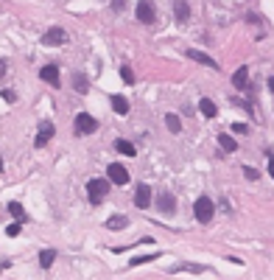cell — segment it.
Wrapping results in <instances>:
<instances>
[{
	"instance_id": "cell-1",
	"label": "cell",
	"mask_w": 274,
	"mask_h": 280,
	"mask_svg": "<svg viewBox=\"0 0 274 280\" xmlns=\"http://www.w3.org/2000/svg\"><path fill=\"white\" fill-rule=\"evenodd\" d=\"M213 213H215V205L207 196H199L196 205H193V216H196L199 224H207V221L213 219Z\"/></svg>"
},
{
	"instance_id": "cell-2",
	"label": "cell",
	"mask_w": 274,
	"mask_h": 280,
	"mask_svg": "<svg viewBox=\"0 0 274 280\" xmlns=\"http://www.w3.org/2000/svg\"><path fill=\"white\" fill-rule=\"evenodd\" d=\"M87 193H90V199L93 202H101L106 193H109V182L106 179H101V176H95V179H90L87 182Z\"/></svg>"
},
{
	"instance_id": "cell-3",
	"label": "cell",
	"mask_w": 274,
	"mask_h": 280,
	"mask_svg": "<svg viewBox=\"0 0 274 280\" xmlns=\"http://www.w3.org/2000/svg\"><path fill=\"white\" fill-rule=\"evenodd\" d=\"M98 129V121H95L90 112H78L76 115V135H90V132Z\"/></svg>"
},
{
	"instance_id": "cell-4",
	"label": "cell",
	"mask_w": 274,
	"mask_h": 280,
	"mask_svg": "<svg viewBox=\"0 0 274 280\" xmlns=\"http://www.w3.org/2000/svg\"><path fill=\"white\" fill-rule=\"evenodd\" d=\"M106 176H109V182H115V185H126L129 182V171L120 163H112L109 168H106Z\"/></svg>"
},
{
	"instance_id": "cell-5",
	"label": "cell",
	"mask_w": 274,
	"mask_h": 280,
	"mask_svg": "<svg viewBox=\"0 0 274 280\" xmlns=\"http://www.w3.org/2000/svg\"><path fill=\"white\" fill-rule=\"evenodd\" d=\"M53 132H56V129H53V123H51V121H42V123H39V129H36V140H34L36 149L48 146V140L53 138Z\"/></svg>"
},
{
	"instance_id": "cell-6",
	"label": "cell",
	"mask_w": 274,
	"mask_h": 280,
	"mask_svg": "<svg viewBox=\"0 0 274 280\" xmlns=\"http://www.w3.org/2000/svg\"><path fill=\"white\" fill-rule=\"evenodd\" d=\"M157 205H160V210H163V213H168V216L176 210V199H173L171 191H160V196H157Z\"/></svg>"
},
{
	"instance_id": "cell-7",
	"label": "cell",
	"mask_w": 274,
	"mask_h": 280,
	"mask_svg": "<svg viewBox=\"0 0 274 280\" xmlns=\"http://www.w3.org/2000/svg\"><path fill=\"white\" fill-rule=\"evenodd\" d=\"M39 79L48 81L51 87H59V68H56V65H45V68L39 70Z\"/></svg>"
},
{
	"instance_id": "cell-8",
	"label": "cell",
	"mask_w": 274,
	"mask_h": 280,
	"mask_svg": "<svg viewBox=\"0 0 274 280\" xmlns=\"http://www.w3.org/2000/svg\"><path fill=\"white\" fill-rule=\"evenodd\" d=\"M190 56V59L193 62H199V65H205V68H210V70H215L218 68V62L215 59H210V56H207V53H202V51H196V48H188V51H185Z\"/></svg>"
},
{
	"instance_id": "cell-9",
	"label": "cell",
	"mask_w": 274,
	"mask_h": 280,
	"mask_svg": "<svg viewBox=\"0 0 274 280\" xmlns=\"http://www.w3.org/2000/svg\"><path fill=\"white\" fill-rule=\"evenodd\" d=\"M135 205H137L140 210L151 205V188H148V185H137V191H135Z\"/></svg>"
},
{
	"instance_id": "cell-10",
	"label": "cell",
	"mask_w": 274,
	"mask_h": 280,
	"mask_svg": "<svg viewBox=\"0 0 274 280\" xmlns=\"http://www.w3.org/2000/svg\"><path fill=\"white\" fill-rule=\"evenodd\" d=\"M42 42L45 45H62V42H68V31H65V28H51V31L42 36Z\"/></svg>"
},
{
	"instance_id": "cell-11",
	"label": "cell",
	"mask_w": 274,
	"mask_h": 280,
	"mask_svg": "<svg viewBox=\"0 0 274 280\" xmlns=\"http://www.w3.org/2000/svg\"><path fill=\"white\" fill-rule=\"evenodd\" d=\"M157 11H154V3H140L137 6V20L140 23H154Z\"/></svg>"
},
{
	"instance_id": "cell-12",
	"label": "cell",
	"mask_w": 274,
	"mask_h": 280,
	"mask_svg": "<svg viewBox=\"0 0 274 280\" xmlns=\"http://www.w3.org/2000/svg\"><path fill=\"white\" fill-rule=\"evenodd\" d=\"M173 275H176V272H193V275H207V266H202V263H176V266H173Z\"/></svg>"
},
{
	"instance_id": "cell-13",
	"label": "cell",
	"mask_w": 274,
	"mask_h": 280,
	"mask_svg": "<svg viewBox=\"0 0 274 280\" xmlns=\"http://www.w3.org/2000/svg\"><path fill=\"white\" fill-rule=\"evenodd\" d=\"M232 84H235L238 90H246V84H249V70H246V68H238V70H235Z\"/></svg>"
},
{
	"instance_id": "cell-14",
	"label": "cell",
	"mask_w": 274,
	"mask_h": 280,
	"mask_svg": "<svg viewBox=\"0 0 274 280\" xmlns=\"http://www.w3.org/2000/svg\"><path fill=\"white\" fill-rule=\"evenodd\" d=\"M199 112L205 115V118H215L218 109H215V104L210 101V98H202V101H199Z\"/></svg>"
},
{
	"instance_id": "cell-15",
	"label": "cell",
	"mask_w": 274,
	"mask_h": 280,
	"mask_svg": "<svg viewBox=\"0 0 274 280\" xmlns=\"http://www.w3.org/2000/svg\"><path fill=\"white\" fill-rule=\"evenodd\" d=\"M160 258V252H148V255H135V258H129V266H143V263H151Z\"/></svg>"
},
{
	"instance_id": "cell-16",
	"label": "cell",
	"mask_w": 274,
	"mask_h": 280,
	"mask_svg": "<svg viewBox=\"0 0 274 280\" xmlns=\"http://www.w3.org/2000/svg\"><path fill=\"white\" fill-rule=\"evenodd\" d=\"M165 126H168V132H173V135H179V132H182V121H179V115L168 112V115H165Z\"/></svg>"
},
{
	"instance_id": "cell-17",
	"label": "cell",
	"mask_w": 274,
	"mask_h": 280,
	"mask_svg": "<svg viewBox=\"0 0 274 280\" xmlns=\"http://www.w3.org/2000/svg\"><path fill=\"white\" fill-rule=\"evenodd\" d=\"M115 149H118L120 151V154H126V157H135V154H137V149H135V146H132V143H129V140H115Z\"/></svg>"
},
{
	"instance_id": "cell-18",
	"label": "cell",
	"mask_w": 274,
	"mask_h": 280,
	"mask_svg": "<svg viewBox=\"0 0 274 280\" xmlns=\"http://www.w3.org/2000/svg\"><path fill=\"white\" fill-rule=\"evenodd\" d=\"M53 261H56V252H53V249H42V252H39V266H42V269H51Z\"/></svg>"
},
{
	"instance_id": "cell-19",
	"label": "cell",
	"mask_w": 274,
	"mask_h": 280,
	"mask_svg": "<svg viewBox=\"0 0 274 280\" xmlns=\"http://www.w3.org/2000/svg\"><path fill=\"white\" fill-rule=\"evenodd\" d=\"M129 224V216H112V219H106V227L109 230H123Z\"/></svg>"
},
{
	"instance_id": "cell-20",
	"label": "cell",
	"mask_w": 274,
	"mask_h": 280,
	"mask_svg": "<svg viewBox=\"0 0 274 280\" xmlns=\"http://www.w3.org/2000/svg\"><path fill=\"white\" fill-rule=\"evenodd\" d=\"M73 87H76V93H81V96L87 93V76L84 73H73Z\"/></svg>"
},
{
	"instance_id": "cell-21",
	"label": "cell",
	"mask_w": 274,
	"mask_h": 280,
	"mask_svg": "<svg viewBox=\"0 0 274 280\" xmlns=\"http://www.w3.org/2000/svg\"><path fill=\"white\" fill-rule=\"evenodd\" d=\"M6 208H9V213H11V216H14L17 221H23V219H26V210H23V205H20V202H9Z\"/></svg>"
},
{
	"instance_id": "cell-22",
	"label": "cell",
	"mask_w": 274,
	"mask_h": 280,
	"mask_svg": "<svg viewBox=\"0 0 274 280\" xmlns=\"http://www.w3.org/2000/svg\"><path fill=\"white\" fill-rule=\"evenodd\" d=\"M173 14H176V20H179V23H185V20H188V14H190L188 3H173Z\"/></svg>"
},
{
	"instance_id": "cell-23",
	"label": "cell",
	"mask_w": 274,
	"mask_h": 280,
	"mask_svg": "<svg viewBox=\"0 0 274 280\" xmlns=\"http://www.w3.org/2000/svg\"><path fill=\"white\" fill-rule=\"evenodd\" d=\"M112 106H115L120 115H126V112H129V101H126L123 96H112Z\"/></svg>"
},
{
	"instance_id": "cell-24",
	"label": "cell",
	"mask_w": 274,
	"mask_h": 280,
	"mask_svg": "<svg viewBox=\"0 0 274 280\" xmlns=\"http://www.w3.org/2000/svg\"><path fill=\"white\" fill-rule=\"evenodd\" d=\"M218 143H221L224 151H235V149H238V143H235L230 135H218Z\"/></svg>"
},
{
	"instance_id": "cell-25",
	"label": "cell",
	"mask_w": 274,
	"mask_h": 280,
	"mask_svg": "<svg viewBox=\"0 0 274 280\" xmlns=\"http://www.w3.org/2000/svg\"><path fill=\"white\" fill-rule=\"evenodd\" d=\"M120 79L126 81V84H135V73H132V68H129V65H123V68H120Z\"/></svg>"
},
{
	"instance_id": "cell-26",
	"label": "cell",
	"mask_w": 274,
	"mask_h": 280,
	"mask_svg": "<svg viewBox=\"0 0 274 280\" xmlns=\"http://www.w3.org/2000/svg\"><path fill=\"white\" fill-rule=\"evenodd\" d=\"M6 236H9V238H17L20 236V221H14V224H9V227H6Z\"/></svg>"
},
{
	"instance_id": "cell-27",
	"label": "cell",
	"mask_w": 274,
	"mask_h": 280,
	"mask_svg": "<svg viewBox=\"0 0 274 280\" xmlns=\"http://www.w3.org/2000/svg\"><path fill=\"white\" fill-rule=\"evenodd\" d=\"M0 96H3V101H9V104H11V101H14V98H17V96H14V93H11V90H3Z\"/></svg>"
},
{
	"instance_id": "cell-28",
	"label": "cell",
	"mask_w": 274,
	"mask_h": 280,
	"mask_svg": "<svg viewBox=\"0 0 274 280\" xmlns=\"http://www.w3.org/2000/svg\"><path fill=\"white\" fill-rule=\"evenodd\" d=\"M243 176H246V179H257V171L255 168H243Z\"/></svg>"
},
{
	"instance_id": "cell-29",
	"label": "cell",
	"mask_w": 274,
	"mask_h": 280,
	"mask_svg": "<svg viewBox=\"0 0 274 280\" xmlns=\"http://www.w3.org/2000/svg\"><path fill=\"white\" fill-rule=\"evenodd\" d=\"M232 132H238V135H243V132H246V123H235V126H232Z\"/></svg>"
},
{
	"instance_id": "cell-30",
	"label": "cell",
	"mask_w": 274,
	"mask_h": 280,
	"mask_svg": "<svg viewBox=\"0 0 274 280\" xmlns=\"http://www.w3.org/2000/svg\"><path fill=\"white\" fill-rule=\"evenodd\" d=\"M269 174L274 176V154H272V157H269Z\"/></svg>"
},
{
	"instance_id": "cell-31",
	"label": "cell",
	"mask_w": 274,
	"mask_h": 280,
	"mask_svg": "<svg viewBox=\"0 0 274 280\" xmlns=\"http://www.w3.org/2000/svg\"><path fill=\"white\" fill-rule=\"evenodd\" d=\"M269 90H272V93H274V76H272V79H269Z\"/></svg>"
}]
</instances>
